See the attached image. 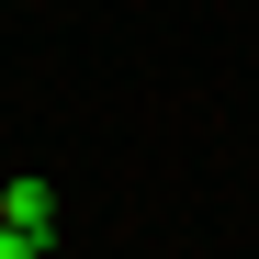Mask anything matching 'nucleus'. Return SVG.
<instances>
[{"label":"nucleus","mask_w":259,"mask_h":259,"mask_svg":"<svg viewBox=\"0 0 259 259\" xmlns=\"http://www.w3.org/2000/svg\"><path fill=\"white\" fill-rule=\"evenodd\" d=\"M0 226H23V237H57V192L34 181V169H23V181H0Z\"/></svg>","instance_id":"obj_1"},{"label":"nucleus","mask_w":259,"mask_h":259,"mask_svg":"<svg viewBox=\"0 0 259 259\" xmlns=\"http://www.w3.org/2000/svg\"><path fill=\"white\" fill-rule=\"evenodd\" d=\"M0 259H46V237H23V226H0Z\"/></svg>","instance_id":"obj_2"}]
</instances>
